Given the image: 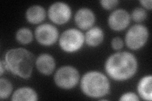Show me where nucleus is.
I'll use <instances>...</instances> for the list:
<instances>
[{
  "label": "nucleus",
  "instance_id": "nucleus-1",
  "mask_svg": "<svg viewBox=\"0 0 152 101\" xmlns=\"http://www.w3.org/2000/svg\"><path fill=\"white\" fill-rule=\"evenodd\" d=\"M104 68L107 74L117 81L131 78L136 73L137 61L129 52H118L111 55L106 61Z\"/></svg>",
  "mask_w": 152,
  "mask_h": 101
},
{
  "label": "nucleus",
  "instance_id": "nucleus-2",
  "mask_svg": "<svg viewBox=\"0 0 152 101\" xmlns=\"http://www.w3.org/2000/svg\"><path fill=\"white\" fill-rule=\"evenodd\" d=\"M34 62V56L24 48L10 49L4 56V62L7 70L24 79L31 76Z\"/></svg>",
  "mask_w": 152,
  "mask_h": 101
},
{
  "label": "nucleus",
  "instance_id": "nucleus-3",
  "mask_svg": "<svg viewBox=\"0 0 152 101\" xmlns=\"http://www.w3.org/2000/svg\"><path fill=\"white\" fill-rule=\"evenodd\" d=\"M83 92L91 98H100L110 91V82L107 76L99 71H89L84 74L80 81Z\"/></svg>",
  "mask_w": 152,
  "mask_h": 101
},
{
  "label": "nucleus",
  "instance_id": "nucleus-4",
  "mask_svg": "<svg viewBox=\"0 0 152 101\" xmlns=\"http://www.w3.org/2000/svg\"><path fill=\"white\" fill-rule=\"evenodd\" d=\"M84 42V36L80 31L70 28L61 35L59 44L61 49L66 52H74L82 47Z\"/></svg>",
  "mask_w": 152,
  "mask_h": 101
},
{
  "label": "nucleus",
  "instance_id": "nucleus-5",
  "mask_svg": "<svg viewBox=\"0 0 152 101\" xmlns=\"http://www.w3.org/2000/svg\"><path fill=\"white\" fill-rule=\"evenodd\" d=\"M54 80L56 85L61 89H72L79 80V71L72 66H62L56 71Z\"/></svg>",
  "mask_w": 152,
  "mask_h": 101
},
{
  "label": "nucleus",
  "instance_id": "nucleus-6",
  "mask_svg": "<svg viewBox=\"0 0 152 101\" xmlns=\"http://www.w3.org/2000/svg\"><path fill=\"white\" fill-rule=\"evenodd\" d=\"M148 30L142 25H134L126 33L125 41L127 46L131 49L137 50L143 46L148 40Z\"/></svg>",
  "mask_w": 152,
  "mask_h": 101
},
{
  "label": "nucleus",
  "instance_id": "nucleus-7",
  "mask_svg": "<svg viewBox=\"0 0 152 101\" xmlns=\"http://www.w3.org/2000/svg\"><path fill=\"white\" fill-rule=\"evenodd\" d=\"M37 41L43 46H51L56 42L58 37L57 28L49 23H44L39 25L35 31Z\"/></svg>",
  "mask_w": 152,
  "mask_h": 101
},
{
  "label": "nucleus",
  "instance_id": "nucleus-8",
  "mask_svg": "<svg viewBox=\"0 0 152 101\" xmlns=\"http://www.w3.org/2000/svg\"><path fill=\"white\" fill-rule=\"evenodd\" d=\"M71 9L67 4L63 2H56L52 4L48 9L50 20L58 25L67 22L71 17Z\"/></svg>",
  "mask_w": 152,
  "mask_h": 101
},
{
  "label": "nucleus",
  "instance_id": "nucleus-9",
  "mask_svg": "<svg viewBox=\"0 0 152 101\" xmlns=\"http://www.w3.org/2000/svg\"><path fill=\"white\" fill-rule=\"evenodd\" d=\"M131 17L129 13L124 9L113 11L108 18V25L112 30L121 31L129 25Z\"/></svg>",
  "mask_w": 152,
  "mask_h": 101
},
{
  "label": "nucleus",
  "instance_id": "nucleus-10",
  "mask_svg": "<svg viewBox=\"0 0 152 101\" xmlns=\"http://www.w3.org/2000/svg\"><path fill=\"white\" fill-rule=\"evenodd\" d=\"M75 22L80 29H89L94 25L95 22L94 14L91 9L89 8H80L75 13Z\"/></svg>",
  "mask_w": 152,
  "mask_h": 101
},
{
  "label": "nucleus",
  "instance_id": "nucleus-11",
  "mask_svg": "<svg viewBox=\"0 0 152 101\" xmlns=\"http://www.w3.org/2000/svg\"><path fill=\"white\" fill-rule=\"evenodd\" d=\"M36 66L40 73L45 75H50L55 68V61L51 55L42 54L37 57Z\"/></svg>",
  "mask_w": 152,
  "mask_h": 101
},
{
  "label": "nucleus",
  "instance_id": "nucleus-12",
  "mask_svg": "<svg viewBox=\"0 0 152 101\" xmlns=\"http://www.w3.org/2000/svg\"><path fill=\"white\" fill-rule=\"evenodd\" d=\"M104 33L101 28L94 27L87 31L84 36V41L90 47H96L103 42Z\"/></svg>",
  "mask_w": 152,
  "mask_h": 101
},
{
  "label": "nucleus",
  "instance_id": "nucleus-13",
  "mask_svg": "<svg viewBox=\"0 0 152 101\" xmlns=\"http://www.w3.org/2000/svg\"><path fill=\"white\" fill-rule=\"evenodd\" d=\"M26 15L28 22L32 24H37L45 20L46 11L43 7L39 5H33L27 9Z\"/></svg>",
  "mask_w": 152,
  "mask_h": 101
},
{
  "label": "nucleus",
  "instance_id": "nucleus-14",
  "mask_svg": "<svg viewBox=\"0 0 152 101\" xmlns=\"http://www.w3.org/2000/svg\"><path fill=\"white\" fill-rule=\"evenodd\" d=\"M151 75L145 76L142 78L137 85V91L141 97L145 100H151Z\"/></svg>",
  "mask_w": 152,
  "mask_h": 101
},
{
  "label": "nucleus",
  "instance_id": "nucleus-15",
  "mask_svg": "<svg viewBox=\"0 0 152 101\" xmlns=\"http://www.w3.org/2000/svg\"><path fill=\"white\" fill-rule=\"evenodd\" d=\"M37 94L36 91L30 87H22L17 89L12 95V100H37Z\"/></svg>",
  "mask_w": 152,
  "mask_h": 101
},
{
  "label": "nucleus",
  "instance_id": "nucleus-16",
  "mask_svg": "<svg viewBox=\"0 0 152 101\" xmlns=\"http://www.w3.org/2000/svg\"><path fill=\"white\" fill-rule=\"evenodd\" d=\"M16 39L22 44H27L32 42V33L27 28H21L16 33Z\"/></svg>",
  "mask_w": 152,
  "mask_h": 101
},
{
  "label": "nucleus",
  "instance_id": "nucleus-17",
  "mask_svg": "<svg viewBox=\"0 0 152 101\" xmlns=\"http://www.w3.org/2000/svg\"><path fill=\"white\" fill-rule=\"evenodd\" d=\"M12 90V85L8 80L3 78L0 79V99H7L10 95Z\"/></svg>",
  "mask_w": 152,
  "mask_h": 101
},
{
  "label": "nucleus",
  "instance_id": "nucleus-18",
  "mask_svg": "<svg viewBox=\"0 0 152 101\" xmlns=\"http://www.w3.org/2000/svg\"><path fill=\"white\" fill-rule=\"evenodd\" d=\"M132 20L136 22H141L144 21L146 17L147 13L145 9L142 8H136L132 12Z\"/></svg>",
  "mask_w": 152,
  "mask_h": 101
},
{
  "label": "nucleus",
  "instance_id": "nucleus-19",
  "mask_svg": "<svg viewBox=\"0 0 152 101\" xmlns=\"http://www.w3.org/2000/svg\"><path fill=\"white\" fill-rule=\"evenodd\" d=\"M99 3L104 9H112L117 6L119 1L118 0H102Z\"/></svg>",
  "mask_w": 152,
  "mask_h": 101
},
{
  "label": "nucleus",
  "instance_id": "nucleus-20",
  "mask_svg": "<svg viewBox=\"0 0 152 101\" xmlns=\"http://www.w3.org/2000/svg\"><path fill=\"white\" fill-rule=\"evenodd\" d=\"M112 47L115 50H120L124 46V42L121 38L116 37H114L111 42Z\"/></svg>",
  "mask_w": 152,
  "mask_h": 101
},
{
  "label": "nucleus",
  "instance_id": "nucleus-21",
  "mask_svg": "<svg viewBox=\"0 0 152 101\" xmlns=\"http://www.w3.org/2000/svg\"><path fill=\"white\" fill-rule=\"evenodd\" d=\"M119 100H132V101H139L140 99L137 95L133 92H127L121 95Z\"/></svg>",
  "mask_w": 152,
  "mask_h": 101
},
{
  "label": "nucleus",
  "instance_id": "nucleus-22",
  "mask_svg": "<svg viewBox=\"0 0 152 101\" xmlns=\"http://www.w3.org/2000/svg\"><path fill=\"white\" fill-rule=\"evenodd\" d=\"M140 3H141L142 7H144L145 8L149 9H151V0H141L140 1Z\"/></svg>",
  "mask_w": 152,
  "mask_h": 101
},
{
  "label": "nucleus",
  "instance_id": "nucleus-23",
  "mask_svg": "<svg viewBox=\"0 0 152 101\" xmlns=\"http://www.w3.org/2000/svg\"><path fill=\"white\" fill-rule=\"evenodd\" d=\"M0 68H1V70H0V75H2L3 74V72L5 71V68L7 70L4 61H1V62H0Z\"/></svg>",
  "mask_w": 152,
  "mask_h": 101
}]
</instances>
